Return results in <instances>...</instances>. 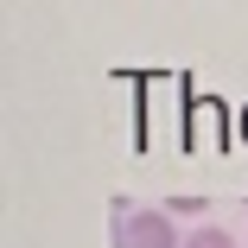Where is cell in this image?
Wrapping results in <instances>:
<instances>
[{
  "label": "cell",
  "mask_w": 248,
  "mask_h": 248,
  "mask_svg": "<svg viewBox=\"0 0 248 248\" xmlns=\"http://www.w3.org/2000/svg\"><path fill=\"white\" fill-rule=\"evenodd\" d=\"M127 248H185V235H178V223H172L166 210H134Z\"/></svg>",
  "instance_id": "obj_1"
},
{
  "label": "cell",
  "mask_w": 248,
  "mask_h": 248,
  "mask_svg": "<svg viewBox=\"0 0 248 248\" xmlns=\"http://www.w3.org/2000/svg\"><path fill=\"white\" fill-rule=\"evenodd\" d=\"M185 248H242L229 229H217V223H197L191 235H185Z\"/></svg>",
  "instance_id": "obj_2"
},
{
  "label": "cell",
  "mask_w": 248,
  "mask_h": 248,
  "mask_svg": "<svg viewBox=\"0 0 248 248\" xmlns=\"http://www.w3.org/2000/svg\"><path fill=\"white\" fill-rule=\"evenodd\" d=\"M159 210H166L172 223H185V217L197 223V217H204V197H197V191H178V197H172V204H159Z\"/></svg>",
  "instance_id": "obj_3"
}]
</instances>
